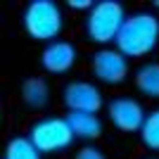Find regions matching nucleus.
<instances>
[{
	"label": "nucleus",
	"instance_id": "10",
	"mask_svg": "<svg viewBox=\"0 0 159 159\" xmlns=\"http://www.w3.org/2000/svg\"><path fill=\"white\" fill-rule=\"evenodd\" d=\"M66 121L71 126L76 140L93 143L105 133V124L98 114H83V112H66Z\"/></svg>",
	"mask_w": 159,
	"mask_h": 159
},
{
	"label": "nucleus",
	"instance_id": "6",
	"mask_svg": "<svg viewBox=\"0 0 159 159\" xmlns=\"http://www.w3.org/2000/svg\"><path fill=\"white\" fill-rule=\"evenodd\" d=\"M90 74L98 83L116 88L131 76V60L116 48H100L90 57Z\"/></svg>",
	"mask_w": 159,
	"mask_h": 159
},
{
	"label": "nucleus",
	"instance_id": "12",
	"mask_svg": "<svg viewBox=\"0 0 159 159\" xmlns=\"http://www.w3.org/2000/svg\"><path fill=\"white\" fill-rule=\"evenodd\" d=\"M2 159H43V154L36 150V145L29 140V135H12L5 143Z\"/></svg>",
	"mask_w": 159,
	"mask_h": 159
},
{
	"label": "nucleus",
	"instance_id": "11",
	"mask_svg": "<svg viewBox=\"0 0 159 159\" xmlns=\"http://www.w3.org/2000/svg\"><path fill=\"white\" fill-rule=\"evenodd\" d=\"M133 88L135 93L147 100H159V62H143L133 71Z\"/></svg>",
	"mask_w": 159,
	"mask_h": 159
},
{
	"label": "nucleus",
	"instance_id": "16",
	"mask_svg": "<svg viewBox=\"0 0 159 159\" xmlns=\"http://www.w3.org/2000/svg\"><path fill=\"white\" fill-rule=\"evenodd\" d=\"M152 7H157V10H159V0H154V2H152Z\"/></svg>",
	"mask_w": 159,
	"mask_h": 159
},
{
	"label": "nucleus",
	"instance_id": "3",
	"mask_svg": "<svg viewBox=\"0 0 159 159\" xmlns=\"http://www.w3.org/2000/svg\"><path fill=\"white\" fill-rule=\"evenodd\" d=\"M21 29L31 40L52 43L64 31V14L55 0H29L21 12Z\"/></svg>",
	"mask_w": 159,
	"mask_h": 159
},
{
	"label": "nucleus",
	"instance_id": "1",
	"mask_svg": "<svg viewBox=\"0 0 159 159\" xmlns=\"http://www.w3.org/2000/svg\"><path fill=\"white\" fill-rule=\"evenodd\" d=\"M114 48L121 55H126L128 60L150 57L159 48V14L150 12V10L128 12Z\"/></svg>",
	"mask_w": 159,
	"mask_h": 159
},
{
	"label": "nucleus",
	"instance_id": "15",
	"mask_svg": "<svg viewBox=\"0 0 159 159\" xmlns=\"http://www.w3.org/2000/svg\"><path fill=\"white\" fill-rule=\"evenodd\" d=\"M66 7L76 10V12H88L93 7V0H66Z\"/></svg>",
	"mask_w": 159,
	"mask_h": 159
},
{
	"label": "nucleus",
	"instance_id": "2",
	"mask_svg": "<svg viewBox=\"0 0 159 159\" xmlns=\"http://www.w3.org/2000/svg\"><path fill=\"white\" fill-rule=\"evenodd\" d=\"M128 12L124 2L119 0H95L93 7L86 12L83 19V36H86L93 45L107 48L109 43H116L124 21Z\"/></svg>",
	"mask_w": 159,
	"mask_h": 159
},
{
	"label": "nucleus",
	"instance_id": "8",
	"mask_svg": "<svg viewBox=\"0 0 159 159\" xmlns=\"http://www.w3.org/2000/svg\"><path fill=\"white\" fill-rule=\"evenodd\" d=\"M76 60H79L76 43H71V40H66V38H57L40 50L38 62H40V69L48 76H66L76 66Z\"/></svg>",
	"mask_w": 159,
	"mask_h": 159
},
{
	"label": "nucleus",
	"instance_id": "14",
	"mask_svg": "<svg viewBox=\"0 0 159 159\" xmlns=\"http://www.w3.org/2000/svg\"><path fill=\"white\" fill-rule=\"evenodd\" d=\"M74 159H109L105 154V150H100L98 145L93 143H86V145H81L76 152H74Z\"/></svg>",
	"mask_w": 159,
	"mask_h": 159
},
{
	"label": "nucleus",
	"instance_id": "9",
	"mask_svg": "<svg viewBox=\"0 0 159 159\" xmlns=\"http://www.w3.org/2000/svg\"><path fill=\"white\" fill-rule=\"evenodd\" d=\"M19 98L26 109L31 112H43L52 102V88L45 76H29L19 86Z\"/></svg>",
	"mask_w": 159,
	"mask_h": 159
},
{
	"label": "nucleus",
	"instance_id": "13",
	"mask_svg": "<svg viewBox=\"0 0 159 159\" xmlns=\"http://www.w3.org/2000/svg\"><path fill=\"white\" fill-rule=\"evenodd\" d=\"M138 138L145 150H150L154 154L159 152V107H154V109H150L145 114V121H143V128H140Z\"/></svg>",
	"mask_w": 159,
	"mask_h": 159
},
{
	"label": "nucleus",
	"instance_id": "7",
	"mask_svg": "<svg viewBox=\"0 0 159 159\" xmlns=\"http://www.w3.org/2000/svg\"><path fill=\"white\" fill-rule=\"evenodd\" d=\"M107 112V121L112 124L114 131L133 135V133H140L143 128V121H145V107L138 98L133 95H116L107 102L105 107Z\"/></svg>",
	"mask_w": 159,
	"mask_h": 159
},
{
	"label": "nucleus",
	"instance_id": "5",
	"mask_svg": "<svg viewBox=\"0 0 159 159\" xmlns=\"http://www.w3.org/2000/svg\"><path fill=\"white\" fill-rule=\"evenodd\" d=\"M62 105L66 112H83V114H100L105 109V93L95 81L74 79L62 86Z\"/></svg>",
	"mask_w": 159,
	"mask_h": 159
},
{
	"label": "nucleus",
	"instance_id": "4",
	"mask_svg": "<svg viewBox=\"0 0 159 159\" xmlns=\"http://www.w3.org/2000/svg\"><path fill=\"white\" fill-rule=\"evenodd\" d=\"M26 135L40 154H62L71 150L76 143V135H74L66 116H55V114L36 119L29 126Z\"/></svg>",
	"mask_w": 159,
	"mask_h": 159
},
{
	"label": "nucleus",
	"instance_id": "17",
	"mask_svg": "<svg viewBox=\"0 0 159 159\" xmlns=\"http://www.w3.org/2000/svg\"><path fill=\"white\" fill-rule=\"evenodd\" d=\"M140 159H159V157H140Z\"/></svg>",
	"mask_w": 159,
	"mask_h": 159
}]
</instances>
